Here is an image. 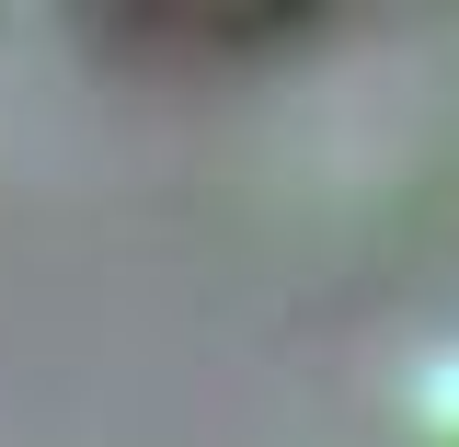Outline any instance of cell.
Wrapping results in <instances>:
<instances>
[{"label":"cell","instance_id":"6da1fadb","mask_svg":"<svg viewBox=\"0 0 459 447\" xmlns=\"http://www.w3.org/2000/svg\"><path fill=\"white\" fill-rule=\"evenodd\" d=\"M402 447H459V333L425 344L413 367H402V401H391Z\"/></svg>","mask_w":459,"mask_h":447}]
</instances>
